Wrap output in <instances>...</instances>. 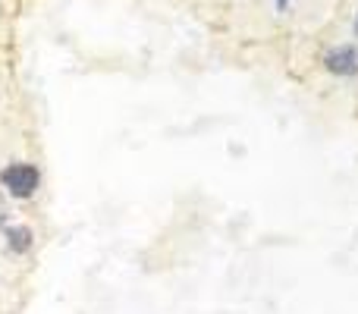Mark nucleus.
<instances>
[{
  "instance_id": "nucleus-1",
  "label": "nucleus",
  "mask_w": 358,
  "mask_h": 314,
  "mask_svg": "<svg viewBox=\"0 0 358 314\" xmlns=\"http://www.w3.org/2000/svg\"><path fill=\"white\" fill-rule=\"evenodd\" d=\"M0 179H3V185L16 198H29V195H35L38 183H41V173H38L31 164H10L3 173H0Z\"/></svg>"
},
{
  "instance_id": "nucleus-2",
  "label": "nucleus",
  "mask_w": 358,
  "mask_h": 314,
  "mask_svg": "<svg viewBox=\"0 0 358 314\" xmlns=\"http://www.w3.org/2000/svg\"><path fill=\"white\" fill-rule=\"evenodd\" d=\"M327 69L336 76H355L358 73V50L352 44H343V48H334L327 54Z\"/></svg>"
},
{
  "instance_id": "nucleus-3",
  "label": "nucleus",
  "mask_w": 358,
  "mask_h": 314,
  "mask_svg": "<svg viewBox=\"0 0 358 314\" xmlns=\"http://www.w3.org/2000/svg\"><path fill=\"white\" fill-rule=\"evenodd\" d=\"M6 236H10V248H13V252H29V245H31L29 227H10V229H6Z\"/></svg>"
},
{
  "instance_id": "nucleus-4",
  "label": "nucleus",
  "mask_w": 358,
  "mask_h": 314,
  "mask_svg": "<svg viewBox=\"0 0 358 314\" xmlns=\"http://www.w3.org/2000/svg\"><path fill=\"white\" fill-rule=\"evenodd\" d=\"M6 214H10V210H6V201H3V195H0V229L6 227Z\"/></svg>"
},
{
  "instance_id": "nucleus-5",
  "label": "nucleus",
  "mask_w": 358,
  "mask_h": 314,
  "mask_svg": "<svg viewBox=\"0 0 358 314\" xmlns=\"http://www.w3.org/2000/svg\"><path fill=\"white\" fill-rule=\"evenodd\" d=\"M355 31H358V22H355Z\"/></svg>"
}]
</instances>
